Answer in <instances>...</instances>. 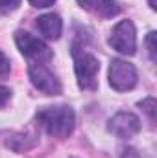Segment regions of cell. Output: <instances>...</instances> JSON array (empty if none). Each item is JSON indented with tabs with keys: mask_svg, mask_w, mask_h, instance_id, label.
I'll use <instances>...</instances> for the list:
<instances>
[{
	"mask_svg": "<svg viewBox=\"0 0 157 158\" xmlns=\"http://www.w3.org/2000/svg\"><path fill=\"white\" fill-rule=\"evenodd\" d=\"M109 83L118 92L131 90L137 85V70L131 63L115 59L109 66Z\"/></svg>",
	"mask_w": 157,
	"mask_h": 158,
	"instance_id": "5",
	"label": "cell"
},
{
	"mask_svg": "<svg viewBox=\"0 0 157 158\" xmlns=\"http://www.w3.org/2000/svg\"><path fill=\"white\" fill-rule=\"evenodd\" d=\"M107 127L118 138H131L141 131V119L131 112H118L109 119Z\"/></svg>",
	"mask_w": 157,
	"mask_h": 158,
	"instance_id": "7",
	"label": "cell"
},
{
	"mask_svg": "<svg viewBox=\"0 0 157 158\" xmlns=\"http://www.w3.org/2000/svg\"><path fill=\"white\" fill-rule=\"evenodd\" d=\"M37 28H39V31L46 39L56 40V39H59V35H61L63 22H61V19L57 15L46 13V15H43V17L37 19Z\"/></svg>",
	"mask_w": 157,
	"mask_h": 158,
	"instance_id": "9",
	"label": "cell"
},
{
	"mask_svg": "<svg viewBox=\"0 0 157 158\" xmlns=\"http://www.w3.org/2000/svg\"><path fill=\"white\" fill-rule=\"evenodd\" d=\"M56 0H30V4L32 6H35V7H48V6H52Z\"/></svg>",
	"mask_w": 157,
	"mask_h": 158,
	"instance_id": "15",
	"label": "cell"
},
{
	"mask_svg": "<svg viewBox=\"0 0 157 158\" xmlns=\"http://www.w3.org/2000/svg\"><path fill=\"white\" fill-rule=\"evenodd\" d=\"M139 105H141V107L144 109V112H146V114L150 116V119H152V121L155 119V99H154V98H148V99L141 101Z\"/></svg>",
	"mask_w": 157,
	"mask_h": 158,
	"instance_id": "10",
	"label": "cell"
},
{
	"mask_svg": "<svg viewBox=\"0 0 157 158\" xmlns=\"http://www.w3.org/2000/svg\"><path fill=\"white\" fill-rule=\"evenodd\" d=\"M78 4L83 9H87L94 15H100L104 19L115 17L118 13L117 0H78Z\"/></svg>",
	"mask_w": 157,
	"mask_h": 158,
	"instance_id": "8",
	"label": "cell"
},
{
	"mask_svg": "<svg viewBox=\"0 0 157 158\" xmlns=\"http://www.w3.org/2000/svg\"><path fill=\"white\" fill-rule=\"evenodd\" d=\"M146 46H148V53H150L152 63H155V33H154V31L148 33V37H146Z\"/></svg>",
	"mask_w": 157,
	"mask_h": 158,
	"instance_id": "12",
	"label": "cell"
},
{
	"mask_svg": "<svg viewBox=\"0 0 157 158\" xmlns=\"http://www.w3.org/2000/svg\"><path fill=\"white\" fill-rule=\"evenodd\" d=\"M37 123L54 138H67L74 129V110L67 105L44 107L37 112Z\"/></svg>",
	"mask_w": 157,
	"mask_h": 158,
	"instance_id": "1",
	"label": "cell"
},
{
	"mask_svg": "<svg viewBox=\"0 0 157 158\" xmlns=\"http://www.w3.org/2000/svg\"><path fill=\"white\" fill-rule=\"evenodd\" d=\"M15 42H17L20 53L24 57L35 61V63H44V61L52 59V50L43 40L30 35L28 31H17L15 33Z\"/></svg>",
	"mask_w": 157,
	"mask_h": 158,
	"instance_id": "3",
	"label": "cell"
},
{
	"mask_svg": "<svg viewBox=\"0 0 157 158\" xmlns=\"http://www.w3.org/2000/svg\"><path fill=\"white\" fill-rule=\"evenodd\" d=\"M11 70V64H9V59L0 52V77H6Z\"/></svg>",
	"mask_w": 157,
	"mask_h": 158,
	"instance_id": "13",
	"label": "cell"
},
{
	"mask_svg": "<svg viewBox=\"0 0 157 158\" xmlns=\"http://www.w3.org/2000/svg\"><path fill=\"white\" fill-rule=\"evenodd\" d=\"M109 44L113 50H117L124 55H133L137 50V37H135V26L131 20H120L111 31Z\"/></svg>",
	"mask_w": 157,
	"mask_h": 158,
	"instance_id": "4",
	"label": "cell"
},
{
	"mask_svg": "<svg viewBox=\"0 0 157 158\" xmlns=\"http://www.w3.org/2000/svg\"><path fill=\"white\" fill-rule=\"evenodd\" d=\"M11 98V90L6 88V86H0V107H4Z\"/></svg>",
	"mask_w": 157,
	"mask_h": 158,
	"instance_id": "14",
	"label": "cell"
},
{
	"mask_svg": "<svg viewBox=\"0 0 157 158\" xmlns=\"http://www.w3.org/2000/svg\"><path fill=\"white\" fill-rule=\"evenodd\" d=\"M28 74L32 79V85L46 96H57L61 94V83L43 63H34L28 68Z\"/></svg>",
	"mask_w": 157,
	"mask_h": 158,
	"instance_id": "6",
	"label": "cell"
},
{
	"mask_svg": "<svg viewBox=\"0 0 157 158\" xmlns=\"http://www.w3.org/2000/svg\"><path fill=\"white\" fill-rule=\"evenodd\" d=\"M74 55V70H76V77L78 85L83 90H94L96 88V77L100 72V63L94 55L81 52L78 48L72 50Z\"/></svg>",
	"mask_w": 157,
	"mask_h": 158,
	"instance_id": "2",
	"label": "cell"
},
{
	"mask_svg": "<svg viewBox=\"0 0 157 158\" xmlns=\"http://www.w3.org/2000/svg\"><path fill=\"white\" fill-rule=\"evenodd\" d=\"M19 6H20V0H0V13H2V15L11 13V11H15Z\"/></svg>",
	"mask_w": 157,
	"mask_h": 158,
	"instance_id": "11",
	"label": "cell"
}]
</instances>
